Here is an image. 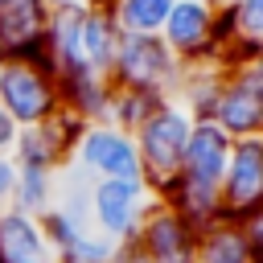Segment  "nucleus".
<instances>
[{"label": "nucleus", "instance_id": "obj_24", "mask_svg": "<svg viewBox=\"0 0 263 263\" xmlns=\"http://www.w3.org/2000/svg\"><path fill=\"white\" fill-rule=\"evenodd\" d=\"M12 140H16V123L4 115V107H0V152H12Z\"/></svg>", "mask_w": 263, "mask_h": 263}, {"label": "nucleus", "instance_id": "obj_19", "mask_svg": "<svg viewBox=\"0 0 263 263\" xmlns=\"http://www.w3.org/2000/svg\"><path fill=\"white\" fill-rule=\"evenodd\" d=\"M164 99H156V95H144V90H127V86H115L111 82V103H107V123L111 127H119V132H132L136 136V127L160 107Z\"/></svg>", "mask_w": 263, "mask_h": 263}, {"label": "nucleus", "instance_id": "obj_13", "mask_svg": "<svg viewBox=\"0 0 263 263\" xmlns=\"http://www.w3.org/2000/svg\"><path fill=\"white\" fill-rule=\"evenodd\" d=\"M259 53H263V0H234L230 8H222V62L234 66Z\"/></svg>", "mask_w": 263, "mask_h": 263}, {"label": "nucleus", "instance_id": "obj_10", "mask_svg": "<svg viewBox=\"0 0 263 263\" xmlns=\"http://www.w3.org/2000/svg\"><path fill=\"white\" fill-rule=\"evenodd\" d=\"M218 197H222V218L230 222H242L255 210H263V136H247L230 144Z\"/></svg>", "mask_w": 263, "mask_h": 263}, {"label": "nucleus", "instance_id": "obj_29", "mask_svg": "<svg viewBox=\"0 0 263 263\" xmlns=\"http://www.w3.org/2000/svg\"><path fill=\"white\" fill-rule=\"evenodd\" d=\"M255 263H263V259H255Z\"/></svg>", "mask_w": 263, "mask_h": 263}, {"label": "nucleus", "instance_id": "obj_30", "mask_svg": "<svg viewBox=\"0 0 263 263\" xmlns=\"http://www.w3.org/2000/svg\"><path fill=\"white\" fill-rule=\"evenodd\" d=\"M259 136H263V132H259Z\"/></svg>", "mask_w": 263, "mask_h": 263}, {"label": "nucleus", "instance_id": "obj_3", "mask_svg": "<svg viewBox=\"0 0 263 263\" xmlns=\"http://www.w3.org/2000/svg\"><path fill=\"white\" fill-rule=\"evenodd\" d=\"M111 82L127 86V90H144L156 99H173L177 82H181V62L168 53V45L160 37H119L115 62H111Z\"/></svg>", "mask_w": 263, "mask_h": 263}, {"label": "nucleus", "instance_id": "obj_16", "mask_svg": "<svg viewBox=\"0 0 263 263\" xmlns=\"http://www.w3.org/2000/svg\"><path fill=\"white\" fill-rule=\"evenodd\" d=\"M193 263H255V251L247 242L242 222L218 218V222L201 226L197 230V255H193Z\"/></svg>", "mask_w": 263, "mask_h": 263}, {"label": "nucleus", "instance_id": "obj_23", "mask_svg": "<svg viewBox=\"0 0 263 263\" xmlns=\"http://www.w3.org/2000/svg\"><path fill=\"white\" fill-rule=\"evenodd\" d=\"M242 230H247V242H251L255 259H263V210H255L251 218H242Z\"/></svg>", "mask_w": 263, "mask_h": 263}, {"label": "nucleus", "instance_id": "obj_6", "mask_svg": "<svg viewBox=\"0 0 263 263\" xmlns=\"http://www.w3.org/2000/svg\"><path fill=\"white\" fill-rule=\"evenodd\" d=\"M70 164L86 181H144L132 132H119L111 123H86L74 144Z\"/></svg>", "mask_w": 263, "mask_h": 263}, {"label": "nucleus", "instance_id": "obj_22", "mask_svg": "<svg viewBox=\"0 0 263 263\" xmlns=\"http://www.w3.org/2000/svg\"><path fill=\"white\" fill-rule=\"evenodd\" d=\"M111 263H152V259H148V251H144L136 238H127V242H115Z\"/></svg>", "mask_w": 263, "mask_h": 263}, {"label": "nucleus", "instance_id": "obj_9", "mask_svg": "<svg viewBox=\"0 0 263 263\" xmlns=\"http://www.w3.org/2000/svg\"><path fill=\"white\" fill-rule=\"evenodd\" d=\"M45 33H49V0H12V4H4L0 8V62H33V66L53 74Z\"/></svg>", "mask_w": 263, "mask_h": 263}, {"label": "nucleus", "instance_id": "obj_15", "mask_svg": "<svg viewBox=\"0 0 263 263\" xmlns=\"http://www.w3.org/2000/svg\"><path fill=\"white\" fill-rule=\"evenodd\" d=\"M0 263H53L41 218L21 210H0Z\"/></svg>", "mask_w": 263, "mask_h": 263}, {"label": "nucleus", "instance_id": "obj_18", "mask_svg": "<svg viewBox=\"0 0 263 263\" xmlns=\"http://www.w3.org/2000/svg\"><path fill=\"white\" fill-rule=\"evenodd\" d=\"M177 0H115L107 4L119 33H132V37H160L168 12H173Z\"/></svg>", "mask_w": 263, "mask_h": 263}, {"label": "nucleus", "instance_id": "obj_25", "mask_svg": "<svg viewBox=\"0 0 263 263\" xmlns=\"http://www.w3.org/2000/svg\"><path fill=\"white\" fill-rule=\"evenodd\" d=\"M49 4H78V8H90V4H107V0H49Z\"/></svg>", "mask_w": 263, "mask_h": 263}, {"label": "nucleus", "instance_id": "obj_4", "mask_svg": "<svg viewBox=\"0 0 263 263\" xmlns=\"http://www.w3.org/2000/svg\"><path fill=\"white\" fill-rule=\"evenodd\" d=\"M210 123H218L230 140H247V136L263 132V53L242 58L226 70Z\"/></svg>", "mask_w": 263, "mask_h": 263}, {"label": "nucleus", "instance_id": "obj_2", "mask_svg": "<svg viewBox=\"0 0 263 263\" xmlns=\"http://www.w3.org/2000/svg\"><path fill=\"white\" fill-rule=\"evenodd\" d=\"M193 123H197V119H193L177 99H164V103L136 127L132 140H136V152H140V173H144V185H148L156 197L177 181Z\"/></svg>", "mask_w": 263, "mask_h": 263}, {"label": "nucleus", "instance_id": "obj_28", "mask_svg": "<svg viewBox=\"0 0 263 263\" xmlns=\"http://www.w3.org/2000/svg\"><path fill=\"white\" fill-rule=\"evenodd\" d=\"M107 4H115V0H107Z\"/></svg>", "mask_w": 263, "mask_h": 263}, {"label": "nucleus", "instance_id": "obj_8", "mask_svg": "<svg viewBox=\"0 0 263 263\" xmlns=\"http://www.w3.org/2000/svg\"><path fill=\"white\" fill-rule=\"evenodd\" d=\"M152 205L156 193L144 181H90V230H99L111 242L136 238Z\"/></svg>", "mask_w": 263, "mask_h": 263}, {"label": "nucleus", "instance_id": "obj_21", "mask_svg": "<svg viewBox=\"0 0 263 263\" xmlns=\"http://www.w3.org/2000/svg\"><path fill=\"white\" fill-rule=\"evenodd\" d=\"M12 181H16V164L8 152H0V210L12 205Z\"/></svg>", "mask_w": 263, "mask_h": 263}, {"label": "nucleus", "instance_id": "obj_7", "mask_svg": "<svg viewBox=\"0 0 263 263\" xmlns=\"http://www.w3.org/2000/svg\"><path fill=\"white\" fill-rule=\"evenodd\" d=\"M0 107L16 127H37L62 111L58 78L33 62H0Z\"/></svg>", "mask_w": 263, "mask_h": 263}, {"label": "nucleus", "instance_id": "obj_1", "mask_svg": "<svg viewBox=\"0 0 263 263\" xmlns=\"http://www.w3.org/2000/svg\"><path fill=\"white\" fill-rule=\"evenodd\" d=\"M119 25L111 16L107 4H49V33H45V49L53 62V74H74V70H90V74H107L111 78V62L119 49Z\"/></svg>", "mask_w": 263, "mask_h": 263}, {"label": "nucleus", "instance_id": "obj_11", "mask_svg": "<svg viewBox=\"0 0 263 263\" xmlns=\"http://www.w3.org/2000/svg\"><path fill=\"white\" fill-rule=\"evenodd\" d=\"M230 136L210 123V119H197L193 132H189V144H185V156H181V173H177V185H189V189H210L218 193L222 185V173H226V160H230Z\"/></svg>", "mask_w": 263, "mask_h": 263}, {"label": "nucleus", "instance_id": "obj_27", "mask_svg": "<svg viewBox=\"0 0 263 263\" xmlns=\"http://www.w3.org/2000/svg\"><path fill=\"white\" fill-rule=\"evenodd\" d=\"M4 4H12V0H0V8H4Z\"/></svg>", "mask_w": 263, "mask_h": 263}, {"label": "nucleus", "instance_id": "obj_12", "mask_svg": "<svg viewBox=\"0 0 263 263\" xmlns=\"http://www.w3.org/2000/svg\"><path fill=\"white\" fill-rule=\"evenodd\" d=\"M136 242L148 251L152 263H193V255H197V226L185 222L173 205H164L156 197V205L144 214V222L136 230Z\"/></svg>", "mask_w": 263, "mask_h": 263}, {"label": "nucleus", "instance_id": "obj_26", "mask_svg": "<svg viewBox=\"0 0 263 263\" xmlns=\"http://www.w3.org/2000/svg\"><path fill=\"white\" fill-rule=\"evenodd\" d=\"M205 4H214V8H230L234 0H205Z\"/></svg>", "mask_w": 263, "mask_h": 263}, {"label": "nucleus", "instance_id": "obj_20", "mask_svg": "<svg viewBox=\"0 0 263 263\" xmlns=\"http://www.w3.org/2000/svg\"><path fill=\"white\" fill-rule=\"evenodd\" d=\"M111 251H115V242L86 226V230H82L66 251H58V259H53V263H111Z\"/></svg>", "mask_w": 263, "mask_h": 263}, {"label": "nucleus", "instance_id": "obj_5", "mask_svg": "<svg viewBox=\"0 0 263 263\" xmlns=\"http://www.w3.org/2000/svg\"><path fill=\"white\" fill-rule=\"evenodd\" d=\"M160 41L168 45V53L181 66L222 62V8H214L205 0H177L160 29Z\"/></svg>", "mask_w": 263, "mask_h": 263}, {"label": "nucleus", "instance_id": "obj_14", "mask_svg": "<svg viewBox=\"0 0 263 263\" xmlns=\"http://www.w3.org/2000/svg\"><path fill=\"white\" fill-rule=\"evenodd\" d=\"M58 99H62V111H70L74 119H82V123H107L111 78L107 74H90V70L58 74Z\"/></svg>", "mask_w": 263, "mask_h": 263}, {"label": "nucleus", "instance_id": "obj_17", "mask_svg": "<svg viewBox=\"0 0 263 263\" xmlns=\"http://www.w3.org/2000/svg\"><path fill=\"white\" fill-rule=\"evenodd\" d=\"M53 201H58V173L53 168H16L8 210H21L29 218H45L53 210Z\"/></svg>", "mask_w": 263, "mask_h": 263}]
</instances>
